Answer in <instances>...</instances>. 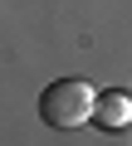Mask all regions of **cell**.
I'll return each instance as SVG.
<instances>
[{
    "mask_svg": "<svg viewBox=\"0 0 132 146\" xmlns=\"http://www.w3.org/2000/svg\"><path fill=\"white\" fill-rule=\"evenodd\" d=\"M93 102H98V93L83 78H54L39 93V117L49 127H59V131H69V127H83L93 117Z\"/></svg>",
    "mask_w": 132,
    "mask_h": 146,
    "instance_id": "obj_1",
    "label": "cell"
},
{
    "mask_svg": "<svg viewBox=\"0 0 132 146\" xmlns=\"http://www.w3.org/2000/svg\"><path fill=\"white\" fill-rule=\"evenodd\" d=\"M93 122H98V127H108V131L127 127V122H132V88H127V93H122V88L98 93V102H93Z\"/></svg>",
    "mask_w": 132,
    "mask_h": 146,
    "instance_id": "obj_2",
    "label": "cell"
},
{
    "mask_svg": "<svg viewBox=\"0 0 132 146\" xmlns=\"http://www.w3.org/2000/svg\"><path fill=\"white\" fill-rule=\"evenodd\" d=\"M127 127H132V122H127Z\"/></svg>",
    "mask_w": 132,
    "mask_h": 146,
    "instance_id": "obj_3",
    "label": "cell"
}]
</instances>
